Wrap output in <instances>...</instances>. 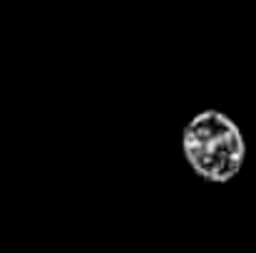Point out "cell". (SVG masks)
<instances>
[{"mask_svg":"<svg viewBox=\"0 0 256 253\" xmlns=\"http://www.w3.org/2000/svg\"><path fill=\"white\" fill-rule=\"evenodd\" d=\"M182 152L196 176L209 184H226L244 167L246 142L229 114L204 109L186 122L182 132Z\"/></svg>","mask_w":256,"mask_h":253,"instance_id":"obj_1","label":"cell"}]
</instances>
